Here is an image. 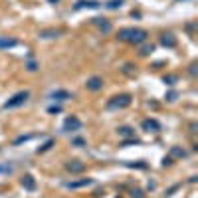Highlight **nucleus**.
Here are the masks:
<instances>
[{
  "mask_svg": "<svg viewBox=\"0 0 198 198\" xmlns=\"http://www.w3.org/2000/svg\"><path fill=\"white\" fill-rule=\"evenodd\" d=\"M172 155H174V157H184V151H180V149H176V147H174V149H172Z\"/></svg>",
  "mask_w": 198,
  "mask_h": 198,
  "instance_id": "nucleus-21",
  "label": "nucleus"
},
{
  "mask_svg": "<svg viewBox=\"0 0 198 198\" xmlns=\"http://www.w3.org/2000/svg\"><path fill=\"white\" fill-rule=\"evenodd\" d=\"M53 143H56V141H53V139H50V141H46V143H44V145L40 147L38 149V152H44V151H48V149H52V145Z\"/></svg>",
  "mask_w": 198,
  "mask_h": 198,
  "instance_id": "nucleus-16",
  "label": "nucleus"
},
{
  "mask_svg": "<svg viewBox=\"0 0 198 198\" xmlns=\"http://www.w3.org/2000/svg\"><path fill=\"white\" fill-rule=\"evenodd\" d=\"M14 165H8V163H4V165H0V172H12Z\"/></svg>",
  "mask_w": 198,
  "mask_h": 198,
  "instance_id": "nucleus-19",
  "label": "nucleus"
},
{
  "mask_svg": "<svg viewBox=\"0 0 198 198\" xmlns=\"http://www.w3.org/2000/svg\"><path fill=\"white\" fill-rule=\"evenodd\" d=\"M59 111H61L59 107H50V113H59Z\"/></svg>",
  "mask_w": 198,
  "mask_h": 198,
  "instance_id": "nucleus-27",
  "label": "nucleus"
},
{
  "mask_svg": "<svg viewBox=\"0 0 198 198\" xmlns=\"http://www.w3.org/2000/svg\"><path fill=\"white\" fill-rule=\"evenodd\" d=\"M131 196H133V198H143V192H141V190H133Z\"/></svg>",
  "mask_w": 198,
  "mask_h": 198,
  "instance_id": "nucleus-25",
  "label": "nucleus"
},
{
  "mask_svg": "<svg viewBox=\"0 0 198 198\" xmlns=\"http://www.w3.org/2000/svg\"><path fill=\"white\" fill-rule=\"evenodd\" d=\"M174 81H176V75H168V77H165L166 85H174Z\"/></svg>",
  "mask_w": 198,
  "mask_h": 198,
  "instance_id": "nucleus-20",
  "label": "nucleus"
},
{
  "mask_svg": "<svg viewBox=\"0 0 198 198\" xmlns=\"http://www.w3.org/2000/svg\"><path fill=\"white\" fill-rule=\"evenodd\" d=\"M131 105V95L129 93H123V95H117V97H113L109 103H107V107L109 109H123V107Z\"/></svg>",
  "mask_w": 198,
  "mask_h": 198,
  "instance_id": "nucleus-2",
  "label": "nucleus"
},
{
  "mask_svg": "<svg viewBox=\"0 0 198 198\" xmlns=\"http://www.w3.org/2000/svg\"><path fill=\"white\" fill-rule=\"evenodd\" d=\"M151 52H152V46H145L143 50H141V53H143V56H147V53H151Z\"/></svg>",
  "mask_w": 198,
  "mask_h": 198,
  "instance_id": "nucleus-22",
  "label": "nucleus"
},
{
  "mask_svg": "<svg viewBox=\"0 0 198 198\" xmlns=\"http://www.w3.org/2000/svg\"><path fill=\"white\" fill-rule=\"evenodd\" d=\"M28 69H30V72H36V69H38V64H36V61H30V64H28Z\"/></svg>",
  "mask_w": 198,
  "mask_h": 198,
  "instance_id": "nucleus-23",
  "label": "nucleus"
},
{
  "mask_svg": "<svg viewBox=\"0 0 198 198\" xmlns=\"http://www.w3.org/2000/svg\"><path fill=\"white\" fill-rule=\"evenodd\" d=\"M56 36H59L58 30H42L40 32V38H56Z\"/></svg>",
  "mask_w": 198,
  "mask_h": 198,
  "instance_id": "nucleus-14",
  "label": "nucleus"
},
{
  "mask_svg": "<svg viewBox=\"0 0 198 198\" xmlns=\"http://www.w3.org/2000/svg\"><path fill=\"white\" fill-rule=\"evenodd\" d=\"M163 163H165V166L166 165H172V158L171 157H165V160H163Z\"/></svg>",
  "mask_w": 198,
  "mask_h": 198,
  "instance_id": "nucleus-26",
  "label": "nucleus"
},
{
  "mask_svg": "<svg viewBox=\"0 0 198 198\" xmlns=\"http://www.w3.org/2000/svg\"><path fill=\"white\" fill-rule=\"evenodd\" d=\"M73 145H77V147H83V145H85V141H83V139H73Z\"/></svg>",
  "mask_w": 198,
  "mask_h": 198,
  "instance_id": "nucleus-24",
  "label": "nucleus"
},
{
  "mask_svg": "<svg viewBox=\"0 0 198 198\" xmlns=\"http://www.w3.org/2000/svg\"><path fill=\"white\" fill-rule=\"evenodd\" d=\"M119 135H123V137H133L135 133H133L131 127H119Z\"/></svg>",
  "mask_w": 198,
  "mask_h": 198,
  "instance_id": "nucleus-15",
  "label": "nucleus"
},
{
  "mask_svg": "<svg viewBox=\"0 0 198 198\" xmlns=\"http://www.w3.org/2000/svg\"><path fill=\"white\" fill-rule=\"evenodd\" d=\"M22 186L28 188V190H36V180H34L32 174H24L22 176Z\"/></svg>",
  "mask_w": 198,
  "mask_h": 198,
  "instance_id": "nucleus-7",
  "label": "nucleus"
},
{
  "mask_svg": "<svg viewBox=\"0 0 198 198\" xmlns=\"http://www.w3.org/2000/svg\"><path fill=\"white\" fill-rule=\"evenodd\" d=\"M119 38L127 40V42H131V44H141V42L147 40V32L141 30V28H125V30L119 32Z\"/></svg>",
  "mask_w": 198,
  "mask_h": 198,
  "instance_id": "nucleus-1",
  "label": "nucleus"
},
{
  "mask_svg": "<svg viewBox=\"0 0 198 198\" xmlns=\"http://www.w3.org/2000/svg\"><path fill=\"white\" fill-rule=\"evenodd\" d=\"M160 44L166 46V48H174V46H176V38H174L172 34H165V36L160 38Z\"/></svg>",
  "mask_w": 198,
  "mask_h": 198,
  "instance_id": "nucleus-10",
  "label": "nucleus"
},
{
  "mask_svg": "<svg viewBox=\"0 0 198 198\" xmlns=\"http://www.w3.org/2000/svg\"><path fill=\"white\" fill-rule=\"evenodd\" d=\"M66 168L69 172H81L83 171V163H79V160H69L66 165Z\"/></svg>",
  "mask_w": 198,
  "mask_h": 198,
  "instance_id": "nucleus-12",
  "label": "nucleus"
},
{
  "mask_svg": "<svg viewBox=\"0 0 198 198\" xmlns=\"http://www.w3.org/2000/svg\"><path fill=\"white\" fill-rule=\"evenodd\" d=\"M174 97H176V93H168V97L166 99H168V101H174Z\"/></svg>",
  "mask_w": 198,
  "mask_h": 198,
  "instance_id": "nucleus-28",
  "label": "nucleus"
},
{
  "mask_svg": "<svg viewBox=\"0 0 198 198\" xmlns=\"http://www.w3.org/2000/svg\"><path fill=\"white\" fill-rule=\"evenodd\" d=\"M79 8H99V2H95V0H79L75 4V10H79Z\"/></svg>",
  "mask_w": 198,
  "mask_h": 198,
  "instance_id": "nucleus-11",
  "label": "nucleus"
},
{
  "mask_svg": "<svg viewBox=\"0 0 198 198\" xmlns=\"http://www.w3.org/2000/svg\"><path fill=\"white\" fill-rule=\"evenodd\" d=\"M123 4V0H111L109 4H107V8H111V10H115V8H119Z\"/></svg>",
  "mask_w": 198,
  "mask_h": 198,
  "instance_id": "nucleus-18",
  "label": "nucleus"
},
{
  "mask_svg": "<svg viewBox=\"0 0 198 198\" xmlns=\"http://www.w3.org/2000/svg\"><path fill=\"white\" fill-rule=\"evenodd\" d=\"M28 97H30V91H20V93H16L12 99H8L6 103H4V107L6 109H12V107H20V105H24L28 101Z\"/></svg>",
  "mask_w": 198,
  "mask_h": 198,
  "instance_id": "nucleus-3",
  "label": "nucleus"
},
{
  "mask_svg": "<svg viewBox=\"0 0 198 198\" xmlns=\"http://www.w3.org/2000/svg\"><path fill=\"white\" fill-rule=\"evenodd\" d=\"M143 129H145V131H149V133H157L158 129H160V125H158L157 121H155V119H145V121H143Z\"/></svg>",
  "mask_w": 198,
  "mask_h": 198,
  "instance_id": "nucleus-6",
  "label": "nucleus"
},
{
  "mask_svg": "<svg viewBox=\"0 0 198 198\" xmlns=\"http://www.w3.org/2000/svg\"><path fill=\"white\" fill-rule=\"evenodd\" d=\"M85 87L89 89V91H99L101 87H103V77H99V75H93V77L87 79Z\"/></svg>",
  "mask_w": 198,
  "mask_h": 198,
  "instance_id": "nucleus-4",
  "label": "nucleus"
},
{
  "mask_svg": "<svg viewBox=\"0 0 198 198\" xmlns=\"http://www.w3.org/2000/svg\"><path fill=\"white\" fill-rule=\"evenodd\" d=\"M64 129H66V131H79V129H81V121H79L77 117H67L66 119V123H64Z\"/></svg>",
  "mask_w": 198,
  "mask_h": 198,
  "instance_id": "nucleus-5",
  "label": "nucleus"
},
{
  "mask_svg": "<svg viewBox=\"0 0 198 198\" xmlns=\"http://www.w3.org/2000/svg\"><path fill=\"white\" fill-rule=\"evenodd\" d=\"M125 166H131V168H147V165L143 160H139V163H127Z\"/></svg>",
  "mask_w": 198,
  "mask_h": 198,
  "instance_id": "nucleus-17",
  "label": "nucleus"
},
{
  "mask_svg": "<svg viewBox=\"0 0 198 198\" xmlns=\"http://www.w3.org/2000/svg\"><path fill=\"white\" fill-rule=\"evenodd\" d=\"M93 184V178H81V180H75V182H67V188H81V186H89Z\"/></svg>",
  "mask_w": 198,
  "mask_h": 198,
  "instance_id": "nucleus-8",
  "label": "nucleus"
},
{
  "mask_svg": "<svg viewBox=\"0 0 198 198\" xmlns=\"http://www.w3.org/2000/svg\"><path fill=\"white\" fill-rule=\"evenodd\" d=\"M18 44L14 38H6V36H0V48H14Z\"/></svg>",
  "mask_w": 198,
  "mask_h": 198,
  "instance_id": "nucleus-13",
  "label": "nucleus"
},
{
  "mask_svg": "<svg viewBox=\"0 0 198 198\" xmlns=\"http://www.w3.org/2000/svg\"><path fill=\"white\" fill-rule=\"evenodd\" d=\"M52 99H56V101H67V99H72V93L69 91H61V89H58V91H53L52 95H50Z\"/></svg>",
  "mask_w": 198,
  "mask_h": 198,
  "instance_id": "nucleus-9",
  "label": "nucleus"
}]
</instances>
